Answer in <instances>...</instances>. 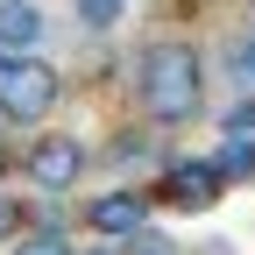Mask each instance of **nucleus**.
<instances>
[{
  "mask_svg": "<svg viewBox=\"0 0 255 255\" xmlns=\"http://www.w3.org/2000/svg\"><path fill=\"white\" fill-rule=\"evenodd\" d=\"M135 100L149 128H184L206 114V57L184 36H163L135 57Z\"/></svg>",
  "mask_w": 255,
  "mask_h": 255,
  "instance_id": "nucleus-1",
  "label": "nucleus"
},
{
  "mask_svg": "<svg viewBox=\"0 0 255 255\" xmlns=\"http://www.w3.org/2000/svg\"><path fill=\"white\" fill-rule=\"evenodd\" d=\"M57 100H64V71L50 57H36V50L0 57V121L7 128H43Z\"/></svg>",
  "mask_w": 255,
  "mask_h": 255,
  "instance_id": "nucleus-2",
  "label": "nucleus"
},
{
  "mask_svg": "<svg viewBox=\"0 0 255 255\" xmlns=\"http://www.w3.org/2000/svg\"><path fill=\"white\" fill-rule=\"evenodd\" d=\"M85 163H92V149L71 135V128H50V135H36V142L21 149V177H28V191H78Z\"/></svg>",
  "mask_w": 255,
  "mask_h": 255,
  "instance_id": "nucleus-3",
  "label": "nucleus"
},
{
  "mask_svg": "<svg viewBox=\"0 0 255 255\" xmlns=\"http://www.w3.org/2000/svg\"><path fill=\"white\" fill-rule=\"evenodd\" d=\"M220 199H227V170H220L213 156L170 163L163 177H156V206H170V213H213Z\"/></svg>",
  "mask_w": 255,
  "mask_h": 255,
  "instance_id": "nucleus-4",
  "label": "nucleus"
},
{
  "mask_svg": "<svg viewBox=\"0 0 255 255\" xmlns=\"http://www.w3.org/2000/svg\"><path fill=\"white\" fill-rule=\"evenodd\" d=\"M149 206H156V184H114L85 206V227L107 241H128L135 227H149Z\"/></svg>",
  "mask_w": 255,
  "mask_h": 255,
  "instance_id": "nucleus-5",
  "label": "nucleus"
},
{
  "mask_svg": "<svg viewBox=\"0 0 255 255\" xmlns=\"http://www.w3.org/2000/svg\"><path fill=\"white\" fill-rule=\"evenodd\" d=\"M213 71L227 78L234 92H255V21H234L213 50Z\"/></svg>",
  "mask_w": 255,
  "mask_h": 255,
  "instance_id": "nucleus-6",
  "label": "nucleus"
},
{
  "mask_svg": "<svg viewBox=\"0 0 255 255\" xmlns=\"http://www.w3.org/2000/svg\"><path fill=\"white\" fill-rule=\"evenodd\" d=\"M50 14L43 0H0V50H43Z\"/></svg>",
  "mask_w": 255,
  "mask_h": 255,
  "instance_id": "nucleus-7",
  "label": "nucleus"
},
{
  "mask_svg": "<svg viewBox=\"0 0 255 255\" xmlns=\"http://www.w3.org/2000/svg\"><path fill=\"white\" fill-rule=\"evenodd\" d=\"M71 21L85 28V36H114V28L128 21V0H71Z\"/></svg>",
  "mask_w": 255,
  "mask_h": 255,
  "instance_id": "nucleus-8",
  "label": "nucleus"
},
{
  "mask_svg": "<svg viewBox=\"0 0 255 255\" xmlns=\"http://www.w3.org/2000/svg\"><path fill=\"white\" fill-rule=\"evenodd\" d=\"M213 163L227 170V184L255 177V135H220V149H213Z\"/></svg>",
  "mask_w": 255,
  "mask_h": 255,
  "instance_id": "nucleus-9",
  "label": "nucleus"
},
{
  "mask_svg": "<svg viewBox=\"0 0 255 255\" xmlns=\"http://www.w3.org/2000/svg\"><path fill=\"white\" fill-rule=\"evenodd\" d=\"M14 255H78L64 227H21L14 234Z\"/></svg>",
  "mask_w": 255,
  "mask_h": 255,
  "instance_id": "nucleus-10",
  "label": "nucleus"
},
{
  "mask_svg": "<svg viewBox=\"0 0 255 255\" xmlns=\"http://www.w3.org/2000/svg\"><path fill=\"white\" fill-rule=\"evenodd\" d=\"M121 255H184V248H177L163 227H135V234L121 241Z\"/></svg>",
  "mask_w": 255,
  "mask_h": 255,
  "instance_id": "nucleus-11",
  "label": "nucleus"
},
{
  "mask_svg": "<svg viewBox=\"0 0 255 255\" xmlns=\"http://www.w3.org/2000/svg\"><path fill=\"white\" fill-rule=\"evenodd\" d=\"M21 227H28V206L14 199V191H7V184H0V248H7V241H14Z\"/></svg>",
  "mask_w": 255,
  "mask_h": 255,
  "instance_id": "nucleus-12",
  "label": "nucleus"
},
{
  "mask_svg": "<svg viewBox=\"0 0 255 255\" xmlns=\"http://www.w3.org/2000/svg\"><path fill=\"white\" fill-rule=\"evenodd\" d=\"M220 135H255V92H241V100L220 114Z\"/></svg>",
  "mask_w": 255,
  "mask_h": 255,
  "instance_id": "nucleus-13",
  "label": "nucleus"
},
{
  "mask_svg": "<svg viewBox=\"0 0 255 255\" xmlns=\"http://www.w3.org/2000/svg\"><path fill=\"white\" fill-rule=\"evenodd\" d=\"M107 156H114V163H142V156H149V135H135V142H128V135H121V142H114Z\"/></svg>",
  "mask_w": 255,
  "mask_h": 255,
  "instance_id": "nucleus-14",
  "label": "nucleus"
},
{
  "mask_svg": "<svg viewBox=\"0 0 255 255\" xmlns=\"http://www.w3.org/2000/svg\"><path fill=\"white\" fill-rule=\"evenodd\" d=\"M78 255H121V241H114V248H78Z\"/></svg>",
  "mask_w": 255,
  "mask_h": 255,
  "instance_id": "nucleus-15",
  "label": "nucleus"
},
{
  "mask_svg": "<svg viewBox=\"0 0 255 255\" xmlns=\"http://www.w3.org/2000/svg\"><path fill=\"white\" fill-rule=\"evenodd\" d=\"M0 57H7V50H0Z\"/></svg>",
  "mask_w": 255,
  "mask_h": 255,
  "instance_id": "nucleus-16",
  "label": "nucleus"
}]
</instances>
